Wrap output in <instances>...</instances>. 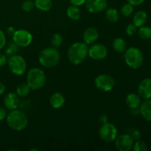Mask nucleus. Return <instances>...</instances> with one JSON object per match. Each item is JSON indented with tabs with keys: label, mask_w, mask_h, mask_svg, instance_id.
Returning <instances> with one entry per match:
<instances>
[{
	"label": "nucleus",
	"mask_w": 151,
	"mask_h": 151,
	"mask_svg": "<svg viewBox=\"0 0 151 151\" xmlns=\"http://www.w3.org/2000/svg\"><path fill=\"white\" fill-rule=\"evenodd\" d=\"M88 44L84 42H75L68 50V58L74 65H80L88 56Z\"/></svg>",
	"instance_id": "f257e3e1"
},
{
	"label": "nucleus",
	"mask_w": 151,
	"mask_h": 151,
	"mask_svg": "<svg viewBox=\"0 0 151 151\" xmlns=\"http://www.w3.org/2000/svg\"><path fill=\"white\" fill-rule=\"evenodd\" d=\"M6 119L9 128L14 131H23L28 125L27 116L21 110L15 109L10 111L8 114H7Z\"/></svg>",
	"instance_id": "f03ea898"
},
{
	"label": "nucleus",
	"mask_w": 151,
	"mask_h": 151,
	"mask_svg": "<svg viewBox=\"0 0 151 151\" xmlns=\"http://www.w3.org/2000/svg\"><path fill=\"white\" fill-rule=\"evenodd\" d=\"M60 60V55L57 48L47 47L41 50L38 60L42 66L45 68H52L57 66Z\"/></svg>",
	"instance_id": "7ed1b4c3"
},
{
	"label": "nucleus",
	"mask_w": 151,
	"mask_h": 151,
	"mask_svg": "<svg viewBox=\"0 0 151 151\" xmlns=\"http://www.w3.org/2000/svg\"><path fill=\"white\" fill-rule=\"evenodd\" d=\"M46 75L40 68L34 67L28 71L27 75V83L31 90H38L43 88L46 83Z\"/></svg>",
	"instance_id": "20e7f679"
},
{
	"label": "nucleus",
	"mask_w": 151,
	"mask_h": 151,
	"mask_svg": "<svg viewBox=\"0 0 151 151\" xmlns=\"http://www.w3.org/2000/svg\"><path fill=\"white\" fill-rule=\"evenodd\" d=\"M124 59L125 63L129 67L136 69L142 65L144 56L139 49L137 47H130L125 51Z\"/></svg>",
	"instance_id": "39448f33"
},
{
	"label": "nucleus",
	"mask_w": 151,
	"mask_h": 151,
	"mask_svg": "<svg viewBox=\"0 0 151 151\" xmlns=\"http://www.w3.org/2000/svg\"><path fill=\"white\" fill-rule=\"evenodd\" d=\"M7 63L10 72L17 76L24 75L27 70V63L24 58L19 55L9 57Z\"/></svg>",
	"instance_id": "423d86ee"
},
{
	"label": "nucleus",
	"mask_w": 151,
	"mask_h": 151,
	"mask_svg": "<svg viewBox=\"0 0 151 151\" xmlns=\"http://www.w3.org/2000/svg\"><path fill=\"white\" fill-rule=\"evenodd\" d=\"M118 135L117 128L114 124L106 122L102 124L99 128V136L100 138L106 142H114Z\"/></svg>",
	"instance_id": "0eeeda50"
},
{
	"label": "nucleus",
	"mask_w": 151,
	"mask_h": 151,
	"mask_svg": "<svg viewBox=\"0 0 151 151\" xmlns=\"http://www.w3.org/2000/svg\"><path fill=\"white\" fill-rule=\"evenodd\" d=\"M13 40L19 47H27L32 43V35L27 29H18L13 35Z\"/></svg>",
	"instance_id": "6e6552de"
},
{
	"label": "nucleus",
	"mask_w": 151,
	"mask_h": 151,
	"mask_svg": "<svg viewBox=\"0 0 151 151\" xmlns=\"http://www.w3.org/2000/svg\"><path fill=\"white\" fill-rule=\"evenodd\" d=\"M94 84L98 89L103 91H110L115 86V81L111 76L106 74L98 75L94 80Z\"/></svg>",
	"instance_id": "1a4fd4ad"
},
{
	"label": "nucleus",
	"mask_w": 151,
	"mask_h": 151,
	"mask_svg": "<svg viewBox=\"0 0 151 151\" xmlns=\"http://www.w3.org/2000/svg\"><path fill=\"white\" fill-rule=\"evenodd\" d=\"M115 142V147L119 151H130L134 145V139L129 134H122L117 136Z\"/></svg>",
	"instance_id": "9d476101"
},
{
	"label": "nucleus",
	"mask_w": 151,
	"mask_h": 151,
	"mask_svg": "<svg viewBox=\"0 0 151 151\" xmlns=\"http://www.w3.org/2000/svg\"><path fill=\"white\" fill-rule=\"evenodd\" d=\"M108 55V50L102 44H96L88 48V55L96 60H100L106 58Z\"/></svg>",
	"instance_id": "9b49d317"
},
{
	"label": "nucleus",
	"mask_w": 151,
	"mask_h": 151,
	"mask_svg": "<svg viewBox=\"0 0 151 151\" xmlns=\"http://www.w3.org/2000/svg\"><path fill=\"white\" fill-rule=\"evenodd\" d=\"M108 7L107 0H86V7L89 13H98L104 11Z\"/></svg>",
	"instance_id": "f8f14e48"
},
{
	"label": "nucleus",
	"mask_w": 151,
	"mask_h": 151,
	"mask_svg": "<svg viewBox=\"0 0 151 151\" xmlns=\"http://www.w3.org/2000/svg\"><path fill=\"white\" fill-rule=\"evenodd\" d=\"M4 104L6 109L8 110H15L20 106V99L16 93L10 92L4 97Z\"/></svg>",
	"instance_id": "ddd939ff"
},
{
	"label": "nucleus",
	"mask_w": 151,
	"mask_h": 151,
	"mask_svg": "<svg viewBox=\"0 0 151 151\" xmlns=\"http://www.w3.org/2000/svg\"><path fill=\"white\" fill-rule=\"evenodd\" d=\"M138 94L145 100L151 98V78H145L140 82L138 86Z\"/></svg>",
	"instance_id": "4468645a"
},
{
	"label": "nucleus",
	"mask_w": 151,
	"mask_h": 151,
	"mask_svg": "<svg viewBox=\"0 0 151 151\" xmlns=\"http://www.w3.org/2000/svg\"><path fill=\"white\" fill-rule=\"evenodd\" d=\"M99 38V32L94 27H89L85 30L83 35V39L86 44H91L95 42Z\"/></svg>",
	"instance_id": "2eb2a0df"
},
{
	"label": "nucleus",
	"mask_w": 151,
	"mask_h": 151,
	"mask_svg": "<svg viewBox=\"0 0 151 151\" xmlns=\"http://www.w3.org/2000/svg\"><path fill=\"white\" fill-rule=\"evenodd\" d=\"M65 103V97L61 93L55 92L50 98V104L53 109H59L63 106Z\"/></svg>",
	"instance_id": "dca6fc26"
},
{
	"label": "nucleus",
	"mask_w": 151,
	"mask_h": 151,
	"mask_svg": "<svg viewBox=\"0 0 151 151\" xmlns=\"http://www.w3.org/2000/svg\"><path fill=\"white\" fill-rule=\"evenodd\" d=\"M125 103H126V105L130 109H134L139 108L142 102L139 95L134 94V93H131V94H128L126 96Z\"/></svg>",
	"instance_id": "f3484780"
},
{
	"label": "nucleus",
	"mask_w": 151,
	"mask_h": 151,
	"mask_svg": "<svg viewBox=\"0 0 151 151\" xmlns=\"http://www.w3.org/2000/svg\"><path fill=\"white\" fill-rule=\"evenodd\" d=\"M139 112L145 120L151 122V100L148 99L141 103L139 106Z\"/></svg>",
	"instance_id": "a211bd4d"
},
{
	"label": "nucleus",
	"mask_w": 151,
	"mask_h": 151,
	"mask_svg": "<svg viewBox=\"0 0 151 151\" xmlns=\"http://www.w3.org/2000/svg\"><path fill=\"white\" fill-rule=\"evenodd\" d=\"M147 13L143 10H139L134 14V18H133V22L136 27H140L144 26V24L147 22Z\"/></svg>",
	"instance_id": "6ab92c4d"
},
{
	"label": "nucleus",
	"mask_w": 151,
	"mask_h": 151,
	"mask_svg": "<svg viewBox=\"0 0 151 151\" xmlns=\"http://www.w3.org/2000/svg\"><path fill=\"white\" fill-rule=\"evenodd\" d=\"M34 3H35V7L38 10L43 12L49 11L52 7V0H35Z\"/></svg>",
	"instance_id": "aec40b11"
},
{
	"label": "nucleus",
	"mask_w": 151,
	"mask_h": 151,
	"mask_svg": "<svg viewBox=\"0 0 151 151\" xmlns=\"http://www.w3.org/2000/svg\"><path fill=\"white\" fill-rule=\"evenodd\" d=\"M66 15L72 20H78L81 17V12L79 7L71 4L66 10Z\"/></svg>",
	"instance_id": "412c9836"
},
{
	"label": "nucleus",
	"mask_w": 151,
	"mask_h": 151,
	"mask_svg": "<svg viewBox=\"0 0 151 151\" xmlns=\"http://www.w3.org/2000/svg\"><path fill=\"white\" fill-rule=\"evenodd\" d=\"M113 48L117 52H125L127 50L126 41L122 38H116L113 41Z\"/></svg>",
	"instance_id": "4be33fe9"
},
{
	"label": "nucleus",
	"mask_w": 151,
	"mask_h": 151,
	"mask_svg": "<svg viewBox=\"0 0 151 151\" xmlns=\"http://www.w3.org/2000/svg\"><path fill=\"white\" fill-rule=\"evenodd\" d=\"M106 18L109 22L114 23L119 19V13L115 8H109L106 10Z\"/></svg>",
	"instance_id": "5701e85b"
},
{
	"label": "nucleus",
	"mask_w": 151,
	"mask_h": 151,
	"mask_svg": "<svg viewBox=\"0 0 151 151\" xmlns=\"http://www.w3.org/2000/svg\"><path fill=\"white\" fill-rule=\"evenodd\" d=\"M31 88L27 83H21L16 88V94L19 97H25L29 95Z\"/></svg>",
	"instance_id": "b1692460"
},
{
	"label": "nucleus",
	"mask_w": 151,
	"mask_h": 151,
	"mask_svg": "<svg viewBox=\"0 0 151 151\" xmlns=\"http://www.w3.org/2000/svg\"><path fill=\"white\" fill-rule=\"evenodd\" d=\"M138 35L139 38L143 40L151 39V27L146 26L140 27L138 30Z\"/></svg>",
	"instance_id": "393cba45"
},
{
	"label": "nucleus",
	"mask_w": 151,
	"mask_h": 151,
	"mask_svg": "<svg viewBox=\"0 0 151 151\" xmlns=\"http://www.w3.org/2000/svg\"><path fill=\"white\" fill-rule=\"evenodd\" d=\"M63 41V36L59 33H55L54 35H52V36L51 37V40H50V42H51L52 47L57 49L62 45Z\"/></svg>",
	"instance_id": "a878e982"
},
{
	"label": "nucleus",
	"mask_w": 151,
	"mask_h": 151,
	"mask_svg": "<svg viewBox=\"0 0 151 151\" xmlns=\"http://www.w3.org/2000/svg\"><path fill=\"white\" fill-rule=\"evenodd\" d=\"M19 47L14 42L10 43L6 47L5 55L7 57H10V56L16 55V53L19 52Z\"/></svg>",
	"instance_id": "bb28decb"
},
{
	"label": "nucleus",
	"mask_w": 151,
	"mask_h": 151,
	"mask_svg": "<svg viewBox=\"0 0 151 151\" xmlns=\"http://www.w3.org/2000/svg\"><path fill=\"white\" fill-rule=\"evenodd\" d=\"M134 12V6L131 4H125L122 6L120 10V13L125 17H128L131 16Z\"/></svg>",
	"instance_id": "cd10ccee"
},
{
	"label": "nucleus",
	"mask_w": 151,
	"mask_h": 151,
	"mask_svg": "<svg viewBox=\"0 0 151 151\" xmlns=\"http://www.w3.org/2000/svg\"><path fill=\"white\" fill-rule=\"evenodd\" d=\"M132 149L134 151H146L147 150V145L142 141H140L139 139L137 140L135 143L133 145Z\"/></svg>",
	"instance_id": "c85d7f7f"
},
{
	"label": "nucleus",
	"mask_w": 151,
	"mask_h": 151,
	"mask_svg": "<svg viewBox=\"0 0 151 151\" xmlns=\"http://www.w3.org/2000/svg\"><path fill=\"white\" fill-rule=\"evenodd\" d=\"M22 9L25 12H30L35 7V3L32 0H25L22 5Z\"/></svg>",
	"instance_id": "c756f323"
},
{
	"label": "nucleus",
	"mask_w": 151,
	"mask_h": 151,
	"mask_svg": "<svg viewBox=\"0 0 151 151\" xmlns=\"http://www.w3.org/2000/svg\"><path fill=\"white\" fill-rule=\"evenodd\" d=\"M125 31H126L127 35H129V36H132V35H135L136 32H137V27H136L134 24H130L127 26Z\"/></svg>",
	"instance_id": "7c9ffc66"
},
{
	"label": "nucleus",
	"mask_w": 151,
	"mask_h": 151,
	"mask_svg": "<svg viewBox=\"0 0 151 151\" xmlns=\"http://www.w3.org/2000/svg\"><path fill=\"white\" fill-rule=\"evenodd\" d=\"M129 135L132 137L134 141H137V140H139L141 138L142 134L139 131H138V130H134V131H131V134H129Z\"/></svg>",
	"instance_id": "2f4dec72"
},
{
	"label": "nucleus",
	"mask_w": 151,
	"mask_h": 151,
	"mask_svg": "<svg viewBox=\"0 0 151 151\" xmlns=\"http://www.w3.org/2000/svg\"><path fill=\"white\" fill-rule=\"evenodd\" d=\"M6 44V36L3 31L0 30V50L3 48Z\"/></svg>",
	"instance_id": "473e14b6"
},
{
	"label": "nucleus",
	"mask_w": 151,
	"mask_h": 151,
	"mask_svg": "<svg viewBox=\"0 0 151 151\" xmlns=\"http://www.w3.org/2000/svg\"><path fill=\"white\" fill-rule=\"evenodd\" d=\"M69 1H70V4H72V5L80 7V6H82L84 4H86V0H69Z\"/></svg>",
	"instance_id": "72a5a7b5"
},
{
	"label": "nucleus",
	"mask_w": 151,
	"mask_h": 151,
	"mask_svg": "<svg viewBox=\"0 0 151 151\" xmlns=\"http://www.w3.org/2000/svg\"><path fill=\"white\" fill-rule=\"evenodd\" d=\"M7 63V56L5 55H3L0 53V67L4 66Z\"/></svg>",
	"instance_id": "f704fd0d"
},
{
	"label": "nucleus",
	"mask_w": 151,
	"mask_h": 151,
	"mask_svg": "<svg viewBox=\"0 0 151 151\" xmlns=\"http://www.w3.org/2000/svg\"><path fill=\"white\" fill-rule=\"evenodd\" d=\"M145 0H128V2L133 6H138L142 4Z\"/></svg>",
	"instance_id": "c9c22d12"
},
{
	"label": "nucleus",
	"mask_w": 151,
	"mask_h": 151,
	"mask_svg": "<svg viewBox=\"0 0 151 151\" xmlns=\"http://www.w3.org/2000/svg\"><path fill=\"white\" fill-rule=\"evenodd\" d=\"M7 116V112L4 108L0 107V121H2Z\"/></svg>",
	"instance_id": "e433bc0d"
},
{
	"label": "nucleus",
	"mask_w": 151,
	"mask_h": 151,
	"mask_svg": "<svg viewBox=\"0 0 151 151\" xmlns=\"http://www.w3.org/2000/svg\"><path fill=\"white\" fill-rule=\"evenodd\" d=\"M99 121H100V123L102 124L106 123V122H108V121H109V118H108L107 115L103 114L99 117Z\"/></svg>",
	"instance_id": "4c0bfd02"
},
{
	"label": "nucleus",
	"mask_w": 151,
	"mask_h": 151,
	"mask_svg": "<svg viewBox=\"0 0 151 151\" xmlns=\"http://www.w3.org/2000/svg\"><path fill=\"white\" fill-rule=\"evenodd\" d=\"M15 31H16V29H15L13 27H7V29H6V32H7L9 35H12V36H13V35L14 34Z\"/></svg>",
	"instance_id": "58836bf2"
},
{
	"label": "nucleus",
	"mask_w": 151,
	"mask_h": 151,
	"mask_svg": "<svg viewBox=\"0 0 151 151\" xmlns=\"http://www.w3.org/2000/svg\"><path fill=\"white\" fill-rule=\"evenodd\" d=\"M4 91H5V86L2 83H0V95L4 94Z\"/></svg>",
	"instance_id": "ea45409f"
}]
</instances>
